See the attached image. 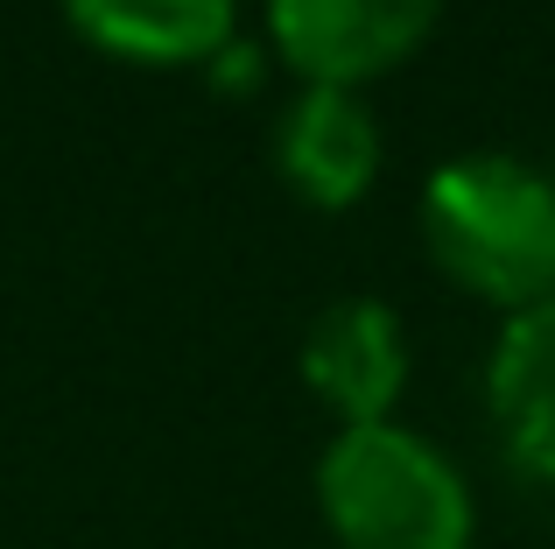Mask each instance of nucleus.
<instances>
[{"label": "nucleus", "mask_w": 555, "mask_h": 549, "mask_svg": "<svg viewBox=\"0 0 555 549\" xmlns=\"http://www.w3.org/2000/svg\"><path fill=\"white\" fill-rule=\"evenodd\" d=\"M274 169L317 212H352L379 183V120L366 92L302 85L274 120Z\"/></svg>", "instance_id": "obj_5"}, {"label": "nucleus", "mask_w": 555, "mask_h": 549, "mask_svg": "<svg viewBox=\"0 0 555 549\" xmlns=\"http://www.w3.org/2000/svg\"><path fill=\"white\" fill-rule=\"evenodd\" d=\"M254 78H260V50L232 36L225 50L211 56V85H218V92H254Z\"/></svg>", "instance_id": "obj_8"}, {"label": "nucleus", "mask_w": 555, "mask_h": 549, "mask_svg": "<svg viewBox=\"0 0 555 549\" xmlns=\"http://www.w3.org/2000/svg\"><path fill=\"white\" fill-rule=\"evenodd\" d=\"M548 177H555V169H548Z\"/></svg>", "instance_id": "obj_9"}, {"label": "nucleus", "mask_w": 555, "mask_h": 549, "mask_svg": "<svg viewBox=\"0 0 555 549\" xmlns=\"http://www.w3.org/2000/svg\"><path fill=\"white\" fill-rule=\"evenodd\" d=\"M443 22V0H268V42L302 85L366 92Z\"/></svg>", "instance_id": "obj_3"}, {"label": "nucleus", "mask_w": 555, "mask_h": 549, "mask_svg": "<svg viewBox=\"0 0 555 549\" xmlns=\"http://www.w3.org/2000/svg\"><path fill=\"white\" fill-rule=\"evenodd\" d=\"M302 387L338 416V430L393 423L408 387V331L379 296H338L302 331Z\"/></svg>", "instance_id": "obj_4"}, {"label": "nucleus", "mask_w": 555, "mask_h": 549, "mask_svg": "<svg viewBox=\"0 0 555 549\" xmlns=\"http://www.w3.org/2000/svg\"><path fill=\"white\" fill-rule=\"evenodd\" d=\"M422 254L450 289L514 317L555 296V177L520 155L472 149L429 169L422 183Z\"/></svg>", "instance_id": "obj_1"}, {"label": "nucleus", "mask_w": 555, "mask_h": 549, "mask_svg": "<svg viewBox=\"0 0 555 549\" xmlns=\"http://www.w3.org/2000/svg\"><path fill=\"white\" fill-rule=\"evenodd\" d=\"M64 22L113 64H211L240 36V0H64Z\"/></svg>", "instance_id": "obj_7"}, {"label": "nucleus", "mask_w": 555, "mask_h": 549, "mask_svg": "<svg viewBox=\"0 0 555 549\" xmlns=\"http://www.w3.org/2000/svg\"><path fill=\"white\" fill-rule=\"evenodd\" d=\"M317 514L338 549H472L478 536L472 480L408 423L338 430L317 458Z\"/></svg>", "instance_id": "obj_2"}, {"label": "nucleus", "mask_w": 555, "mask_h": 549, "mask_svg": "<svg viewBox=\"0 0 555 549\" xmlns=\"http://www.w3.org/2000/svg\"><path fill=\"white\" fill-rule=\"evenodd\" d=\"M486 416L506 465L555 494V296L500 324L486 359Z\"/></svg>", "instance_id": "obj_6"}]
</instances>
